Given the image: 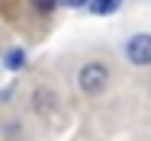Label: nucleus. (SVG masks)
I'll list each match as a JSON object with an SVG mask.
<instances>
[{
	"label": "nucleus",
	"instance_id": "nucleus-1",
	"mask_svg": "<svg viewBox=\"0 0 151 141\" xmlns=\"http://www.w3.org/2000/svg\"><path fill=\"white\" fill-rule=\"evenodd\" d=\"M77 84L84 93H103L106 84H109V71H106V64H100V61H90V64H84L81 67V74H77Z\"/></svg>",
	"mask_w": 151,
	"mask_h": 141
},
{
	"label": "nucleus",
	"instance_id": "nucleus-2",
	"mask_svg": "<svg viewBox=\"0 0 151 141\" xmlns=\"http://www.w3.org/2000/svg\"><path fill=\"white\" fill-rule=\"evenodd\" d=\"M125 55L132 64H151V35L148 32H142V35H132L129 39V45H125Z\"/></svg>",
	"mask_w": 151,
	"mask_h": 141
},
{
	"label": "nucleus",
	"instance_id": "nucleus-3",
	"mask_svg": "<svg viewBox=\"0 0 151 141\" xmlns=\"http://www.w3.org/2000/svg\"><path fill=\"white\" fill-rule=\"evenodd\" d=\"M93 16H106V13H116L119 10V0H90Z\"/></svg>",
	"mask_w": 151,
	"mask_h": 141
},
{
	"label": "nucleus",
	"instance_id": "nucleus-4",
	"mask_svg": "<svg viewBox=\"0 0 151 141\" xmlns=\"http://www.w3.org/2000/svg\"><path fill=\"white\" fill-rule=\"evenodd\" d=\"M23 64H26V55H23L19 48H13V52H6V67H10V71H19Z\"/></svg>",
	"mask_w": 151,
	"mask_h": 141
},
{
	"label": "nucleus",
	"instance_id": "nucleus-5",
	"mask_svg": "<svg viewBox=\"0 0 151 141\" xmlns=\"http://www.w3.org/2000/svg\"><path fill=\"white\" fill-rule=\"evenodd\" d=\"M32 6H35L39 13H45V16H48V13L55 10V0H32Z\"/></svg>",
	"mask_w": 151,
	"mask_h": 141
},
{
	"label": "nucleus",
	"instance_id": "nucleus-6",
	"mask_svg": "<svg viewBox=\"0 0 151 141\" xmlns=\"http://www.w3.org/2000/svg\"><path fill=\"white\" fill-rule=\"evenodd\" d=\"M64 3H68V6H84L87 0H64Z\"/></svg>",
	"mask_w": 151,
	"mask_h": 141
}]
</instances>
